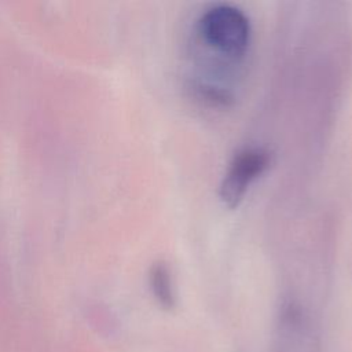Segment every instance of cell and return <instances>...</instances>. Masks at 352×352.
<instances>
[{
  "mask_svg": "<svg viewBox=\"0 0 352 352\" xmlns=\"http://www.w3.org/2000/svg\"><path fill=\"white\" fill-rule=\"evenodd\" d=\"M194 43L208 55L210 66L238 67L252 44L249 16L232 4L210 6L194 23Z\"/></svg>",
  "mask_w": 352,
  "mask_h": 352,
  "instance_id": "1",
  "label": "cell"
},
{
  "mask_svg": "<svg viewBox=\"0 0 352 352\" xmlns=\"http://www.w3.org/2000/svg\"><path fill=\"white\" fill-rule=\"evenodd\" d=\"M271 154L261 146H248L238 150L231 158L221 179L219 197L227 208L241 204L250 186L267 170Z\"/></svg>",
  "mask_w": 352,
  "mask_h": 352,
  "instance_id": "2",
  "label": "cell"
},
{
  "mask_svg": "<svg viewBox=\"0 0 352 352\" xmlns=\"http://www.w3.org/2000/svg\"><path fill=\"white\" fill-rule=\"evenodd\" d=\"M270 352H322L314 322L302 309L287 305L282 311Z\"/></svg>",
  "mask_w": 352,
  "mask_h": 352,
  "instance_id": "3",
  "label": "cell"
},
{
  "mask_svg": "<svg viewBox=\"0 0 352 352\" xmlns=\"http://www.w3.org/2000/svg\"><path fill=\"white\" fill-rule=\"evenodd\" d=\"M148 280L153 296L158 304L164 308H172L175 304V289L169 267L162 261L153 264L150 268Z\"/></svg>",
  "mask_w": 352,
  "mask_h": 352,
  "instance_id": "4",
  "label": "cell"
}]
</instances>
